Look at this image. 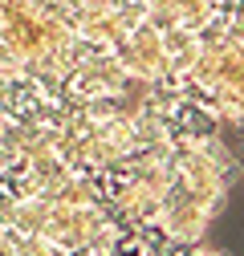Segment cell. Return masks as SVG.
Returning <instances> with one entry per match:
<instances>
[{
    "instance_id": "obj_1",
    "label": "cell",
    "mask_w": 244,
    "mask_h": 256,
    "mask_svg": "<svg viewBox=\"0 0 244 256\" xmlns=\"http://www.w3.org/2000/svg\"><path fill=\"white\" fill-rule=\"evenodd\" d=\"M0 256H20V248H16V240L0 228Z\"/></svg>"
},
{
    "instance_id": "obj_2",
    "label": "cell",
    "mask_w": 244,
    "mask_h": 256,
    "mask_svg": "<svg viewBox=\"0 0 244 256\" xmlns=\"http://www.w3.org/2000/svg\"><path fill=\"white\" fill-rule=\"evenodd\" d=\"M4 106H8V74L0 70V114H4Z\"/></svg>"
}]
</instances>
